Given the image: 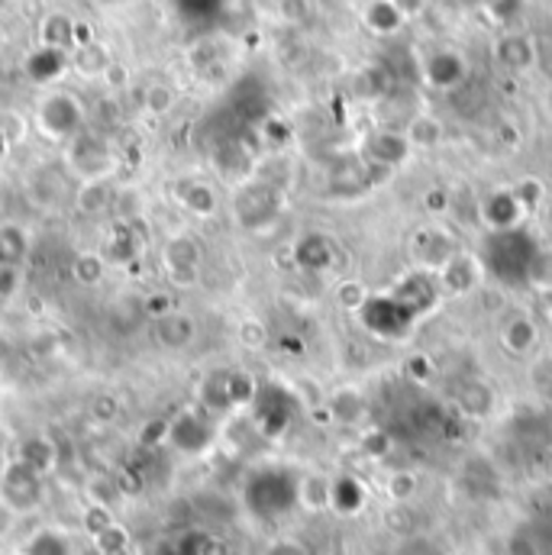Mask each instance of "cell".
<instances>
[{
    "label": "cell",
    "instance_id": "obj_1",
    "mask_svg": "<svg viewBox=\"0 0 552 555\" xmlns=\"http://www.w3.org/2000/svg\"><path fill=\"white\" fill-rule=\"evenodd\" d=\"M243 501L253 517L278 520L297 507V478L284 468H262L246 481Z\"/></svg>",
    "mask_w": 552,
    "mask_h": 555
},
{
    "label": "cell",
    "instance_id": "obj_2",
    "mask_svg": "<svg viewBox=\"0 0 552 555\" xmlns=\"http://www.w3.org/2000/svg\"><path fill=\"white\" fill-rule=\"evenodd\" d=\"M42 498H46V478L29 472L20 459H10L0 472V504L16 517L36 511Z\"/></svg>",
    "mask_w": 552,
    "mask_h": 555
},
{
    "label": "cell",
    "instance_id": "obj_3",
    "mask_svg": "<svg viewBox=\"0 0 552 555\" xmlns=\"http://www.w3.org/2000/svg\"><path fill=\"white\" fill-rule=\"evenodd\" d=\"M214 436H217V429L201 408H184L181 414L168 420V446L178 455H188V459L204 455L214 446Z\"/></svg>",
    "mask_w": 552,
    "mask_h": 555
},
{
    "label": "cell",
    "instance_id": "obj_4",
    "mask_svg": "<svg viewBox=\"0 0 552 555\" xmlns=\"http://www.w3.org/2000/svg\"><path fill=\"white\" fill-rule=\"evenodd\" d=\"M162 266L171 278V284L191 287V284H197L201 269H204V246L191 233H175L162 246Z\"/></svg>",
    "mask_w": 552,
    "mask_h": 555
},
{
    "label": "cell",
    "instance_id": "obj_5",
    "mask_svg": "<svg viewBox=\"0 0 552 555\" xmlns=\"http://www.w3.org/2000/svg\"><path fill=\"white\" fill-rule=\"evenodd\" d=\"M236 217L246 230H259L278 217V191L269 181H253L236 194Z\"/></svg>",
    "mask_w": 552,
    "mask_h": 555
},
{
    "label": "cell",
    "instance_id": "obj_6",
    "mask_svg": "<svg viewBox=\"0 0 552 555\" xmlns=\"http://www.w3.org/2000/svg\"><path fill=\"white\" fill-rule=\"evenodd\" d=\"M39 124L49 137L72 139L81 130V104L72 94H52L39 107Z\"/></svg>",
    "mask_w": 552,
    "mask_h": 555
},
{
    "label": "cell",
    "instance_id": "obj_7",
    "mask_svg": "<svg viewBox=\"0 0 552 555\" xmlns=\"http://www.w3.org/2000/svg\"><path fill=\"white\" fill-rule=\"evenodd\" d=\"M152 339L165 352H184L197 339V320L184 310H171L162 320H152Z\"/></svg>",
    "mask_w": 552,
    "mask_h": 555
},
{
    "label": "cell",
    "instance_id": "obj_8",
    "mask_svg": "<svg viewBox=\"0 0 552 555\" xmlns=\"http://www.w3.org/2000/svg\"><path fill=\"white\" fill-rule=\"evenodd\" d=\"M468 65L455 49H436L423 59V81L436 91H449L455 85H462Z\"/></svg>",
    "mask_w": 552,
    "mask_h": 555
},
{
    "label": "cell",
    "instance_id": "obj_9",
    "mask_svg": "<svg viewBox=\"0 0 552 555\" xmlns=\"http://www.w3.org/2000/svg\"><path fill=\"white\" fill-rule=\"evenodd\" d=\"M495 59H498L501 68H508L514 75H524L537 62V46H534V39L527 33H504L495 42Z\"/></svg>",
    "mask_w": 552,
    "mask_h": 555
},
{
    "label": "cell",
    "instance_id": "obj_10",
    "mask_svg": "<svg viewBox=\"0 0 552 555\" xmlns=\"http://www.w3.org/2000/svg\"><path fill=\"white\" fill-rule=\"evenodd\" d=\"M13 459H20L29 472H36V475L46 478V475L59 465V449H55V439H52V436L33 433V436L20 439V449H16Z\"/></svg>",
    "mask_w": 552,
    "mask_h": 555
},
{
    "label": "cell",
    "instance_id": "obj_11",
    "mask_svg": "<svg viewBox=\"0 0 552 555\" xmlns=\"http://www.w3.org/2000/svg\"><path fill=\"white\" fill-rule=\"evenodd\" d=\"M107 145L94 137H75L72 145V165L75 171L85 178V181H94V178H104V168H107Z\"/></svg>",
    "mask_w": 552,
    "mask_h": 555
},
{
    "label": "cell",
    "instance_id": "obj_12",
    "mask_svg": "<svg viewBox=\"0 0 552 555\" xmlns=\"http://www.w3.org/2000/svg\"><path fill=\"white\" fill-rule=\"evenodd\" d=\"M408 155H411V142H408L405 133H388V130H382V133H372V137L365 139V158H369L372 165L395 168V165H401Z\"/></svg>",
    "mask_w": 552,
    "mask_h": 555
},
{
    "label": "cell",
    "instance_id": "obj_13",
    "mask_svg": "<svg viewBox=\"0 0 552 555\" xmlns=\"http://www.w3.org/2000/svg\"><path fill=\"white\" fill-rule=\"evenodd\" d=\"M540 330L530 317H511L501 323V346L514 356H530L537 349Z\"/></svg>",
    "mask_w": 552,
    "mask_h": 555
},
{
    "label": "cell",
    "instance_id": "obj_14",
    "mask_svg": "<svg viewBox=\"0 0 552 555\" xmlns=\"http://www.w3.org/2000/svg\"><path fill=\"white\" fill-rule=\"evenodd\" d=\"M365 26L375 36H395L405 26V3L401 0H372L365 7Z\"/></svg>",
    "mask_w": 552,
    "mask_h": 555
},
{
    "label": "cell",
    "instance_id": "obj_15",
    "mask_svg": "<svg viewBox=\"0 0 552 555\" xmlns=\"http://www.w3.org/2000/svg\"><path fill=\"white\" fill-rule=\"evenodd\" d=\"M114 191H111V184L104 181V178H94V181H85L81 188H78V194H75V207L85 214V217H98V214H104V210H111L114 207Z\"/></svg>",
    "mask_w": 552,
    "mask_h": 555
},
{
    "label": "cell",
    "instance_id": "obj_16",
    "mask_svg": "<svg viewBox=\"0 0 552 555\" xmlns=\"http://www.w3.org/2000/svg\"><path fill=\"white\" fill-rule=\"evenodd\" d=\"M181 207H184L188 214L207 220V217L217 214L220 201H217V191H214L207 181H188V184L181 188Z\"/></svg>",
    "mask_w": 552,
    "mask_h": 555
},
{
    "label": "cell",
    "instance_id": "obj_17",
    "mask_svg": "<svg viewBox=\"0 0 552 555\" xmlns=\"http://www.w3.org/2000/svg\"><path fill=\"white\" fill-rule=\"evenodd\" d=\"M330 491H333V481L323 478V475H304L297 478V507H307V511H323L330 507Z\"/></svg>",
    "mask_w": 552,
    "mask_h": 555
},
{
    "label": "cell",
    "instance_id": "obj_18",
    "mask_svg": "<svg viewBox=\"0 0 552 555\" xmlns=\"http://www.w3.org/2000/svg\"><path fill=\"white\" fill-rule=\"evenodd\" d=\"M201 411L210 416V414H227V411H233L230 408V398H227V372H210L204 382H201Z\"/></svg>",
    "mask_w": 552,
    "mask_h": 555
},
{
    "label": "cell",
    "instance_id": "obj_19",
    "mask_svg": "<svg viewBox=\"0 0 552 555\" xmlns=\"http://www.w3.org/2000/svg\"><path fill=\"white\" fill-rule=\"evenodd\" d=\"M297 266L304 272H326L330 262H333V253H330V243L323 236H307L297 243V253H294Z\"/></svg>",
    "mask_w": 552,
    "mask_h": 555
},
{
    "label": "cell",
    "instance_id": "obj_20",
    "mask_svg": "<svg viewBox=\"0 0 552 555\" xmlns=\"http://www.w3.org/2000/svg\"><path fill=\"white\" fill-rule=\"evenodd\" d=\"M62 68H65V52H62V49H49V46H42V49L26 62V75H29L33 81H39V85L59 78Z\"/></svg>",
    "mask_w": 552,
    "mask_h": 555
},
{
    "label": "cell",
    "instance_id": "obj_21",
    "mask_svg": "<svg viewBox=\"0 0 552 555\" xmlns=\"http://www.w3.org/2000/svg\"><path fill=\"white\" fill-rule=\"evenodd\" d=\"M256 391H259V382L249 372H243V369L227 372V398H230V408L233 411L236 408H253Z\"/></svg>",
    "mask_w": 552,
    "mask_h": 555
},
{
    "label": "cell",
    "instance_id": "obj_22",
    "mask_svg": "<svg viewBox=\"0 0 552 555\" xmlns=\"http://www.w3.org/2000/svg\"><path fill=\"white\" fill-rule=\"evenodd\" d=\"M26 253H29V240H26V233H23L20 227H13V223L0 227V262H7V266L20 269V266L26 262Z\"/></svg>",
    "mask_w": 552,
    "mask_h": 555
},
{
    "label": "cell",
    "instance_id": "obj_23",
    "mask_svg": "<svg viewBox=\"0 0 552 555\" xmlns=\"http://www.w3.org/2000/svg\"><path fill=\"white\" fill-rule=\"evenodd\" d=\"M72 275H75L78 284L94 287V284H101L104 275H107V259L101 253H78L75 262H72Z\"/></svg>",
    "mask_w": 552,
    "mask_h": 555
},
{
    "label": "cell",
    "instance_id": "obj_24",
    "mask_svg": "<svg viewBox=\"0 0 552 555\" xmlns=\"http://www.w3.org/2000/svg\"><path fill=\"white\" fill-rule=\"evenodd\" d=\"M137 256V240H133V223H117L111 230V240H107V253L104 259H114V262H127Z\"/></svg>",
    "mask_w": 552,
    "mask_h": 555
},
{
    "label": "cell",
    "instance_id": "obj_25",
    "mask_svg": "<svg viewBox=\"0 0 552 555\" xmlns=\"http://www.w3.org/2000/svg\"><path fill=\"white\" fill-rule=\"evenodd\" d=\"M23 555H72V543L62 533H55V530H42V533H36L26 543V553Z\"/></svg>",
    "mask_w": 552,
    "mask_h": 555
},
{
    "label": "cell",
    "instance_id": "obj_26",
    "mask_svg": "<svg viewBox=\"0 0 552 555\" xmlns=\"http://www.w3.org/2000/svg\"><path fill=\"white\" fill-rule=\"evenodd\" d=\"M165 442H168V420H165V416H152V420H145V423L139 426V433H137L139 449L155 452V449H158V446H165Z\"/></svg>",
    "mask_w": 552,
    "mask_h": 555
},
{
    "label": "cell",
    "instance_id": "obj_27",
    "mask_svg": "<svg viewBox=\"0 0 552 555\" xmlns=\"http://www.w3.org/2000/svg\"><path fill=\"white\" fill-rule=\"evenodd\" d=\"M362 411H365L362 398H359L356 391H349V388H343V391H336V395L330 398V414L336 416V420H343V423L359 420Z\"/></svg>",
    "mask_w": 552,
    "mask_h": 555
},
{
    "label": "cell",
    "instance_id": "obj_28",
    "mask_svg": "<svg viewBox=\"0 0 552 555\" xmlns=\"http://www.w3.org/2000/svg\"><path fill=\"white\" fill-rule=\"evenodd\" d=\"M94 546H98L101 555H124L130 550V537H127V530L120 524H114L101 537H94Z\"/></svg>",
    "mask_w": 552,
    "mask_h": 555
},
{
    "label": "cell",
    "instance_id": "obj_29",
    "mask_svg": "<svg viewBox=\"0 0 552 555\" xmlns=\"http://www.w3.org/2000/svg\"><path fill=\"white\" fill-rule=\"evenodd\" d=\"M236 339H240L246 349H262V346L269 343V330H266L262 320L246 317V320H240V326H236Z\"/></svg>",
    "mask_w": 552,
    "mask_h": 555
},
{
    "label": "cell",
    "instance_id": "obj_30",
    "mask_svg": "<svg viewBox=\"0 0 552 555\" xmlns=\"http://www.w3.org/2000/svg\"><path fill=\"white\" fill-rule=\"evenodd\" d=\"M405 137H408L411 145H436V142L442 139V127H439V120H433V117H416Z\"/></svg>",
    "mask_w": 552,
    "mask_h": 555
},
{
    "label": "cell",
    "instance_id": "obj_31",
    "mask_svg": "<svg viewBox=\"0 0 552 555\" xmlns=\"http://www.w3.org/2000/svg\"><path fill=\"white\" fill-rule=\"evenodd\" d=\"M117 520H114V514H111V507H101V504H91L88 511H85V517H81V527H85V533L94 540V537H101L107 527H114Z\"/></svg>",
    "mask_w": 552,
    "mask_h": 555
},
{
    "label": "cell",
    "instance_id": "obj_32",
    "mask_svg": "<svg viewBox=\"0 0 552 555\" xmlns=\"http://www.w3.org/2000/svg\"><path fill=\"white\" fill-rule=\"evenodd\" d=\"M171 310H178V307H175L171 294H165V291H152V294H145V300H142V313H145L149 320H162V317H168Z\"/></svg>",
    "mask_w": 552,
    "mask_h": 555
},
{
    "label": "cell",
    "instance_id": "obj_33",
    "mask_svg": "<svg viewBox=\"0 0 552 555\" xmlns=\"http://www.w3.org/2000/svg\"><path fill=\"white\" fill-rule=\"evenodd\" d=\"M266 555H310V550H307V543H300L294 537H281L275 543H269Z\"/></svg>",
    "mask_w": 552,
    "mask_h": 555
},
{
    "label": "cell",
    "instance_id": "obj_34",
    "mask_svg": "<svg viewBox=\"0 0 552 555\" xmlns=\"http://www.w3.org/2000/svg\"><path fill=\"white\" fill-rule=\"evenodd\" d=\"M16 275H20V269H13V266L0 262V304L13 297V291H16V284H20V278Z\"/></svg>",
    "mask_w": 552,
    "mask_h": 555
},
{
    "label": "cell",
    "instance_id": "obj_35",
    "mask_svg": "<svg viewBox=\"0 0 552 555\" xmlns=\"http://www.w3.org/2000/svg\"><path fill=\"white\" fill-rule=\"evenodd\" d=\"M145 104H149V111H152V114H165V111L171 107V91H168V88H162V85H155V88H149Z\"/></svg>",
    "mask_w": 552,
    "mask_h": 555
},
{
    "label": "cell",
    "instance_id": "obj_36",
    "mask_svg": "<svg viewBox=\"0 0 552 555\" xmlns=\"http://www.w3.org/2000/svg\"><path fill=\"white\" fill-rule=\"evenodd\" d=\"M178 10H184L188 16H207L220 7V0H175Z\"/></svg>",
    "mask_w": 552,
    "mask_h": 555
},
{
    "label": "cell",
    "instance_id": "obj_37",
    "mask_svg": "<svg viewBox=\"0 0 552 555\" xmlns=\"http://www.w3.org/2000/svg\"><path fill=\"white\" fill-rule=\"evenodd\" d=\"M91 414H94V420H104V423H111V420H117L120 408H117V401H114L111 395H101V398L94 401Z\"/></svg>",
    "mask_w": 552,
    "mask_h": 555
},
{
    "label": "cell",
    "instance_id": "obj_38",
    "mask_svg": "<svg viewBox=\"0 0 552 555\" xmlns=\"http://www.w3.org/2000/svg\"><path fill=\"white\" fill-rule=\"evenodd\" d=\"M10 520H13V514L0 504V533H7V527H10Z\"/></svg>",
    "mask_w": 552,
    "mask_h": 555
}]
</instances>
